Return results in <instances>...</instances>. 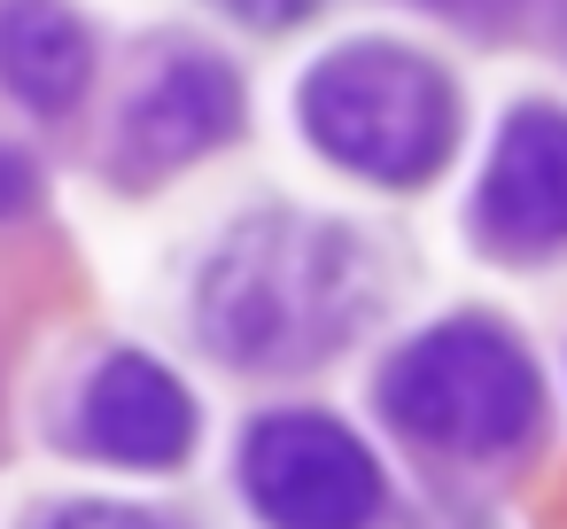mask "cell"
Instances as JSON below:
<instances>
[{
  "label": "cell",
  "mask_w": 567,
  "mask_h": 529,
  "mask_svg": "<svg viewBox=\"0 0 567 529\" xmlns=\"http://www.w3.org/2000/svg\"><path fill=\"white\" fill-rule=\"evenodd\" d=\"M373 405L404 444L466 467L528 451L551 413L528 335L505 327L497 312H451L412 343H396V358L373 382Z\"/></svg>",
  "instance_id": "7a4b0ae2"
},
{
  "label": "cell",
  "mask_w": 567,
  "mask_h": 529,
  "mask_svg": "<svg viewBox=\"0 0 567 529\" xmlns=\"http://www.w3.org/2000/svg\"><path fill=\"white\" fill-rule=\"evenodd\" d=\"M32 187H40V180H32V164H24L17 149H0V218H17V211L32 203Z\"/></svg>",
  "instance_id": "30bf717a"
},
{
  "label": "cell",
  "mask_w": 567,
  "mask_h": 529,
  "mask_svg": "<svg viewBox=\"0 0 567 529\" xmlns=\"http://www.w3.org/2000/svg\"><path fill=\"white\" fill-rule=\"evenodd\" d=\"M55 529H156L148 513H133V506H71Z\"/></svg>",
  "instance_id": "8fae6325"
},
{
  "label": "cell",
  "mask_w": 567,
  "mask_h": 529,
  "mask_svg": "<svg viewBox=\"0 0 567 529\" xmlns=\"http://www.w3.org/2000/svg\"><path fill=\"white\" fill-rule=\"evenodd\" d=\"M241 490L265 529H381L389 467L334 413H265L241 436Z\"/></svg>",
  "instance_id": "277c9868"
},
{
  "label": "cell",
  "mask_w": 567,
  "mask_h": 529,
  "mask_svg": "<svg viewBox=\"0 0 567 529\" xmlns=\"http://www.w3.org/2000/svg\"><path fill=\"white\" fill-rule=\"evenodd\" d=\"M311 149L373 187H427L458 156V87L435 55L396 40H350L296 87Z\"/></svg>",
  "instance_id": "3957f363"
},
{
  "label": "cell",
  "mask_w": 567,
  "mask_h": 529,
  "mask_svg": "<svg viewBox=\"0 0 567 529\" xmlns=\"http://www.w3.org/2000/svg\"><path fill=\"white\" fill-rule=\"evenodd\" d=\"M226 17H241V24H257V32H280V24H303V17H319L327 0H218Z\"/></svg>",
  "instance_id": "9c48e42d"
},
{
  "label": "cell",
  "mask_w": 567,
  "mask_h": 529,
  "mask_svg": "<svg viewBox=\"0 0 567 529\" xmlns=\"http://www.w3.org/2000/svg\"><path fill=\"white\" fill-rule=\"evenodd\" d=\"M195 397L172 366H156L148 350H110L94 374H86V397H79V436L94 459L110 467H179L195 451Z\"/></svg>",
  "instance_id": "52a82bcc"
},
{
  "label": "cell",
  "mask_w": 567,
  "mask_h": 529,
  "mask_svg": "<svg viewBox=\"0 0 567 529\" xmlns=\"http://www.w3.org/2000/svg\"><path fill=\"white\" fill-rule=\"evenodd\" d=\"M94 79L86 24L63 0H0V87L32 102L40 118H63Z\"/></svg>",
  "instance_id": "ba28073f"
},
{
  "label": "cell",
  "mask_w": 567,
  "mask_h": 529,
  "mask_svg": "<svg viewBox=\"0 0 567 529\" xmlns=\"http://www.w3.org/2000/svg\"><path fill=\"white\" fill-rule=\"evenodd\" d=\"M466 226H474V250L497 265L567 257V110L559 102L505 110L489 156H482Z\"/></svg>",
  "instance_id": "5b68a950"
},
{
  "label": "cell",
  "mask_w": 567,
  "mask_h": 529,
  "mask_svg": "<svg viewBox=\"0 0 567 529\" xmlns=\"http://www.w3.org/2000/svg\"><path fill=\"white\" fill-rule=\"evenodd\" d=\"M373 312V257L334 218L265 211L203 273V343L234 366H319Z\"/></svg>",
  "instance_id": "6da1fadb"
},
{
  "label": "cell",
  "mask_w": 567,
  "mask_h": 529,
  "mask_svg": "<svg viewBox=\"0 0 567 529\" xmlns=\"http://www.w3.org/2000/svg\"><path fill=\"white\" fill-rule=\"evenodd\" d=\"M241 133V79L218 55H172L125 110L117 125V172L125 180H164Z\"/></svg>",
  "instance_id": "8992f818"
}]
</instances>
